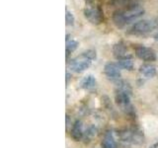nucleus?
I'll list each match as a JSON object with an SVG mask.
<instances>
[{
  "label": "nucleus",
  "mask_w": 158,
  "mask_h": 148,
  "mask_svg": "<svg viewBox=\"0 0 158 148\" xmlns=\"http://www.w3.org/2000/svg\"><path fill=\"white\" fill-rule=\"evenodd\" d=\"M118 136L125 142L140 144L143 142V133L138 128H125L118 131Z\"/></svg>",
  "instance_id": "obj_5"
},
{
  "label": "nucleus",
  "mask_w": 158,
  "mask_h": 148,
  "mask_svg": "<svg viewBox=\"0 0 158 148\" xmlns=\"http://www.w3.org/2000/svg\"><path fill=\"white\" fill-rule=\"evenodd\" d=\"M145 10L139 3L132 2L122 9H118L112 14L113 23L118 29H123L127 25L136 21L143 16Z\"/></svg>",
  "instance_id": "obj_1"
},
{
  "label": "nucleus",
  "mask_w": 158,
  "mask_h": 148,
  "mask_svg": "<svg viewBox=\"0 0 158 148\" xmlns=\"http://www.w3.org/2000/svg\"><path fill=\"white\" fill-rule=\"evenodd\" d=\"M139 72L145 78H153L156 75V67L151 63H144L139 66Z\"/></svg>",
  "instance_id": "obj_12"
},
{
  "label": "nucleus",
  "mask_w": 158,
  "mask_h": 148,
  "mask_svg": "<svg viewBox=\"0 0 158 148\" xmlns=\"http://www.w3.org/2000/svg\"><path fill=\"white\" fill-rule=\"evenodd\" d=\"M153 39H154L156 42H158V33H156L154 36H153Z\"/></svg>",
  "instance_id": "obj_22"
},
{
  "label": "nucleus",
  "mask_w": 158,
  "mask_h": 148,
  "mask_svg": "<svg viewBox=\"0 0 158 148\" xmlns=\"http://www.w3.org/2000/svg\"><path fill=\"white\" fill-rule=\"evenodd\" d=\"M97 132H98V128L95 125H89L86 128V130L84 131V136H83L84 140H85L86 142L91 141L92 138H94L97 135Z\"/></svg>",
  "instance_id": "obj_15"
},
{
  "label": "nucleus",
  "mask_w": 158,
  "mask_h": 148,
  "mask_svg": "<svg viewBox=\"0 0 158 148\" xmlns=\"http://www.w3.org/2000/svg\"><path fill=\"white\" fill-rule=\"evenodd\" d=\"M74 23H75V17L71 11H65V24L66 26H73Z\"/></svg>",
  "instance_id": "obj_19"
},
{
  "label": "nucleus",
  "mask_w": 158,
  "mask_h": 148,
  "mask_svg": "<svg viewBox=\"0 0 158 148\" xmlns=\"http://www.w3.org/2000/svg\"><path fill=\"white\" fill-rule=\"evenodd\" d=\"M131 94L130 93L116 88L115 91L116 104L123 113L128 116H132L135 113V108H133L131 102Z\"/></svg>",
  "instance_id": "obj_4"
},
{
  "label": "nucleus",
  "mask_w": 158,
  "mask_h": 148,
  "mask_svg": "<svg viewBox=\"0 0 158 148\" xmlns=\"http://www.w3.org/2000/svg\"><path fill=\"white\" fill-rule=\"evenodd\" d=\"M135 56L145 62H152L157 59L156 51L151 47L143 46V44H135Z\"/></svg>",
  "instance_id": "obj_6"
},
{
  "label": "nucleus",
  "mask_w": 158,
  "mask_h": 148,
  "mask_svg": "<svg viewBox=\"0 0 158 148\" xmlns=\"http://www.w3.org/2000/svg\"><path fill=\"white\" fill-rule=\"evenodd\" d=\"M132 2H135V0H109L107 4H108V6H111V7H118V6L126 7L127 5L131 4Z\"/></svg>",
  "instance_id": "obj_17"
},
{
  "label": "nucleus",
  "mask_w": 158,
  "mask_h": 148,
  "mask_svg": "<svg viewBox=\"0 0 158 148\" xmlns=\"http://www.w3.org/2000/svg\"><path fill=\"white\" fill-rule=\"evenodd\" d=\"M116 85H117V87H116L117 89H121V90L126 91V92L130 93V94L132 93V88H131V85L130 82H127L126 80H123V79H121L120 81H118L116 83Z\"/></svg>",
  "instance_id": "obj_18"
},
{
  "label": "nucleus",
  "mask_w": 158,
  "mask_h": 148,
  "mask_svg": "<svg viewBox=\"0 0 158 148\" xmlns=\"http://www.w3.org/2000/svg\"><path fill=\"white\" fill-rule=\"evenodd\" d=\"M104 73L106 77L112 82L117 83L122 79V72L121 68L118 65V63L115 62H108L104 66Z\"/></svg>",
  "instance_id": "obj_8"
},
{
  "label": "nucleus",
  "mask_w": 158,
  "mask_h": 148,
  "mask_svg": "<svg viewBox=\"0 0 158 148\" xmlns=\"http://www.w3.org/2000/svg\"><path fill=\"white\" fill-rule=\"evenodd\" d=\"M97 53L95 49H87L81 52L78 56L69 61V68L75 73H82L91 66L92 61L95 60Z\"/></svg>",
  "instance_id": "obj_2"
},
{
  "label": "nucleus",
  "mask_w": 158,
  "mask_h": 148,
  "mask_svg": "<svg viewBox=\"0 0 158 148\" xmlns=\"http://www.w3.org/2000/svg\"><path fill=\"white\" fill-rule=\"evenodd\" d=\"M79 46V43L74 39H70L69 41L66 42L65 44V52H66V57L69 56V54H71L73 51H75Z\"/></svg>",
  "instance_id": "obj_16"
},
{
  "label": "nucleus",
  "mask_w": 158,
  "mask_h": 148,
  "mask_svg": "<svg viewBox=\"0 0 158 148\" xmlns=\"http://www.w3.org/2000/svg\"><path fill=\"white\" fill-rule=\"evenodd\" d=\"M84 136L83 123L80 120H76L71 126L70 137L74 141H80Z\"/></svg>",
  "instance_id": "obj_10"
},
{
  "label": "nucleus",
  "mask_w": 158,
  "mask_h": 148,
  "mask_svg": "<svg viewBox=\"0 0 158 148\" xmlns=\"http://www.w3.org/2000/svg\"><path fill=\"white\" fill-rule=\"evenodd\" d=\"M102 148H118L117 142L115 140L112 131H107L105 133L102 141Z\"/></svg>",
  "instance_id": "obj_13"
},
{
  "label": "nucleus",
  "mask_w": 158,
  "mask_h": 148,
  "mask_svg": "<svg viewBox=\"0 0 158 148\" xmlns=\"http://www.w3.org/2000/svg\"><path fill=\"white\" fill-rule=\"evenodd\" d=\"M65 76H66V85H68V83H69V80L71 79V74L69 73L68 71H66V74H65Z\"/></svg>",
  "instance_id": "obj_20"
},
{
  "label": "nucleus",
  "mask_w": 158,
  "mask_h": 148,
  "mask_svg": "<svg viewBox=\"0 0 158 148\" xmlns=\"http://www.w3.org/2000/svg\"><path fill=\"white\" fill-rule=\"evenodd\" d=\"M117 63H118V65L120 66V68L125 69V70H127V71H131L135 69V62H133L131 56L118 59Z\"/></svg>",
  "instance_id": "obj_14"
},
{
  "label": "nucleus",
  "mask_w": 158,
  "mask_h": 148,
  "mask_svg": "<svg viewBox=\"0 0 158 148\" xmlns=\"http://www.w3.org/2000/svg\"><path fill=\"white\" fill-rule=\"evenodd\" d=\"M157 26V23L153 20H139L133 23L127 31V35L136 37H142L150 34Z\"/></svg>",
  "instance_id": "obj_3"
},
{
  "label": "nucleus",
  "mask_w": 158,
  "mask_h": 148,
  "mask_svg": "<svg viewBox=\"0 0 158 148\" xmlns=\"http://www.w3.org/2000/svg\"><path fill=\"white\" fill-rule=\"evenodd\" d=\"M80 86L82 89L87 90V91L94 90L97 86V80H96L95 76L92 75V74H88V75L84 76L80 82Z\"/></svg>",
  "instance_id": "obj_11"
},
{
  "label": "nucleus",
  "mask_w": 158,
  "mask_h": 148,
  "mask_svg": "<svg viewBox=\"0 0 158 148\" xmlns=\"http://www.w3.org/2000/svg\"><path fill=\"white\" fill-rule=\"evenodd\" d=\"M112 49H113L114 56H115L118 60V59H123V58L131 56L130 54H128L127 44L123 41H120V42H118L116 43H114Z\"/></svg>",
  "instance_id": "obj_9"
},
{
  "label": "nucleus",
  "mask_w": 158,
  "mask_h": 148,
  "mask_svg": "<svg viewBox=\"0 0 158 148\" xmlns=\"http://www.w3.org/2000/svg\"><path fill=\"white\" fill-rule=\"evenodd\" d=\"M84 1H85L86 4L90 5V4H93L94 2H95V0H84Z\"/></svg>",
  "instance_id": "obj_21"
},
{
  "label": "nucleus",
  "mask_w": 158,
  "mask_h": 148,
  "mask_svg": "<svg viewBox=\"0 0 158 148\" xmlns=\"http://www.w3.org/2000/svg\"><path fill=\"white\" fill-rule=\"evenodd\" d=\"M84 17L93 25H100L104 21V12L100 6L87 7L83 10Z\"/></svg>",
  "instance_id": "obj_7"
}]
</instances>
